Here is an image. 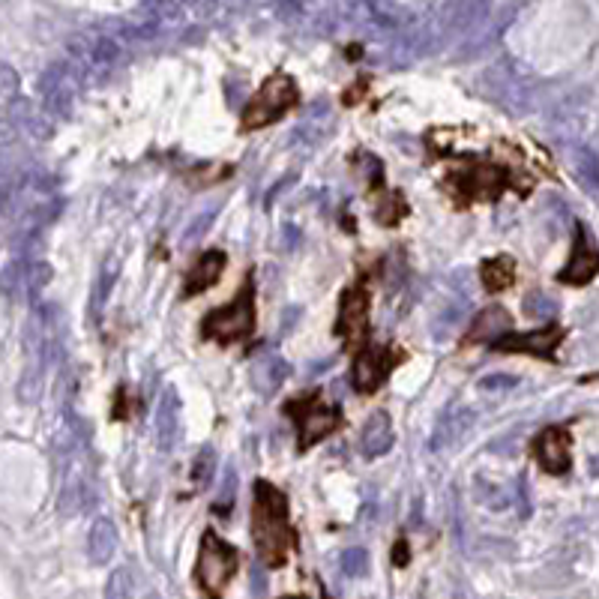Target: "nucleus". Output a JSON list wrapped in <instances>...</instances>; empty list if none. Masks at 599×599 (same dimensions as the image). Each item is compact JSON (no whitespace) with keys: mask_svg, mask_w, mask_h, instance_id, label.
Listing matches in <instances>:
<instances>
[{"mask_svg":"<svg viewBox=\"0 0 599 599\" xmlns=\"http://www.w3.org/2000/svg\"><path fill=\"white\" fill-rule=\"evenodd\" d=\"M570 432L561 429V426H549L537 444H534V453H537V462L549 471V474H567L570 471Z\"/></svg>","mask_w":599,"mask_h":599,"instance_id":"obj_9","label":"nucleus"},{"mask_svg":"<svg viewBox=\"0 0 599 599\" xmlns=\"http://www.w3.org/2000/svg\"><path fill=\"white\" fill-rule=\"evenodd\" d=\"M87 504V480L81 474L78 465H69L63 471V486H60V498H57V510L60 516L72 519L75 513H81Z\"/></svg>","mask_w":599,"mask_h":599,"instance_id":"obj_18","label":"nucleus"},{"mask_svg":"<svg viewBox=\"0 0 599 599\" xmlns=\"http://www.w3.org/2000/svg\"><path fill=\"white\" fill-rule=\"evenodd\" d=\"M252 540L258 546V555L267 567H282L288 558V549L294 543V531L288 522V501L285 495L267 483H255L252 498Z\"/></svg>","mask_w":599,"mask_h":599,"instance_id":"obj_1","label":"nucleus"},{"mask_svg":"<svg viewBox=\"0 0 599 599\" xmlns=\"http://www.w3.org/2000/svg\"><path fill=\"white\" fill-rule=\"evenodd\" d=\"M474 420H477V414H474L471 408H456V411H450V414L438 423V429H435V435H432V450H453V447L474 429Z\"/></svg>","mask_w":599,"mask_h":599,"instance_id":"obj_16","label":"nucleus"},{"mask_svg":"<svg viewBox=\"0 0 599 599\" xmlns=\"http://www.w3.org/2000/svg\"><path fill=\"white\" fill-rule=\"evenodd\" d=\"M597 270H599L597 249L591 246L588 234L579 228L576 243H573V255H570V261H567V267L561 270L558 279L567 282V285H585V282H591V279L597 276Z\"/></svg>","mask_w":599,"mask_h":599,"instance_id":"obj_13","label":"nucleus"},{"mask_svg":"<svg viewBox=\"0 0 599 599\" xmlns=\"http://www.w3.org/2000/svg\"><path fill=\"white\" fill-rule=\"evenodd\" d=\"M555 312H558V306H555L552 297H546V294H540V291H534V294L525 297V315H528V318H534V321H549Z\"/></svg>","mask_w":599,"mask_h":599,"instance_id":"obj_26","label":"nucleus"},{"mask_svg":"<svg viewBox=\"0 0 599 599\" xmlns=\"http://www.w3.org/2000/svg\"><path fill=\"white\" fill-rule=\"evenodd\" d=\"M480 276H483V285L489 291H504L513 285L516 279V264L510 255H498V258H489L483 267H480Z\"/></svg>","mask_w":599,"mask_h":599,"instance_id":"obj_23","label":"nucleus"},{"mask_svg":"<svg viewBox=\"0 0 599 599\" xmlns=\"http://www.w3.org/2000/svg\"><path fill=\"white\" fill-rule=\"evenodd\" d=\"M105 599H135V579L126 567H117L105 585Z\"/></svg>","mask_w":599,"mask_h":599,"instance_id":"obj_25","label":"nucleus"},{"mask_svg":"<svg viewBox=\"0 0 599 599\" xmlns=\"http://www.w3.org/2000/svg\"><path fill=\"white\" fill-rule=\"evenodd\" d=\"M12 120H15V126L21 132H27L33 138H51V132H54V123H51L48 111L36 108L30 102H15L12 105Z\"/></svg>","mask_w":599,"mask_h":599,"instance_id":"obj_22","label":"nucleus"},{"mask_svg":"<svg viewBox=\"0 0 599 599\" xmlns=\"http://www.w3.org/2000/svg\"><path fill=\"white\" fill-rule=\"evenodd\" d=\"M291 369L279 354H264L255 366H252V387L261 396H273L279 393V387L288 381Z\"/></svg>","mask_w":599,"mask_h":599,"instance_id":"obj_17","label":"nucleus"},{"mask_svg":"<svg viewBox=\"0 0 599 599\" xmlns=\"http://www.w3.org/2000/svg\"><path fill=\"white\" fill-rule=\"evenodd\" d=\"M117 552V528L111 519H96L87 534V558L96 567H105Z\"/></svg>","mask_w":599,"mask_h":599,"instance_id":"obj_20","label":"nucleus"},{"mask_svg":"<svg viewBox=\"0 0 599 599\" xmlns=\"http://www.w3.org/2000/svg\"><path fill=\"white\" fill-rule=\"evenodd\" d=\"M483 84L489 90V99L498 102L501 108H507L510 114H528L534 108V90L528 87L525 78H519V72H513L507 66L489 69Z\"/></svg>","mask_w":599,"mask_h":599,"instance_id":"obj_7","label":"nucleus"},{"mask_svg":"<svg viewBox=\"0 0 599 599\" xmlns=\"http://www.w3.org/2000/svg\"><path fill=\"white\" fill-rule=\"evenodd\" d=\"M180 438V396L174 387H165L156 402V444L162 453H171Z\"/></svg>","mask_w":599,"mask_h":599,"instance_id":"obj_12","label":"nucleus"},{"mask_svg":"<svg viewBox=\"0 0 599 599\" xmlns=\"http://www.w3.org/2000/svg\"><path fill=\"white\" fill-rule=\"evenodd\" d=\"M213 471H216V450L213 447H204L198 456H195V465H192V477L198 486H207L213 480Z\"/></svg>","mask_w":599,"mask_h":599,"instance_id":"obj_27","label":"nucleus"},{"mask_svg":"<svg viewBox=\"0 0 599 599\" xmlns=\"http://www.w3.org/2000/svg\"><path fill=\"white\" fill-rule=\"evenodd\" d=\"M366 570H369V555H366V549H348V552L342 555V573H345V576L360 579V576H366Z\"/></svg>","mask_w":599,"mask_h":599,"instance_id":"obj_28","label":"nucleus"},{"mask_svg":"<svg viewBox=\"0 0 599 599\" xmlns=\"http://www.w3.org/2000/svg\"><path fill=\"white\" fill-rule=\"evenodd\" d=\"M18 72L9 66V63H0V96L3 99H15V93H18Z\"/></svg>","mask_w":599,"mask_h":599,"instance_id":"obj_31","label":"nucleus"},{"mask_svg":"<svg viewBox=\"0 0 599 599\" xmlns=\"http://www.w3.org/2000/svg\"><path fill=\"white\" fill-rule=\"evenodd\" d=\"M114 279H117V261H105L96 282H93V297H90V315L99 318L102 309H105V300L111 297V288H114Z\"/></svg>","mask_w":599,"mask_h":599,"instance_id":"obj_24","label":"nucleus"},{"mask_svg":"<svg viewBox=\"0 0 599 599\" xmlns=\"http://www.w3.org/2000/svg\"><path fill=\"white\" fill-rule=\"evenodd\" d=\"M366 321H369V294L363 285H357V288L345 291V297H342L336 330H339V336L360 339L366 333Z\"/></svg>","mask_w":599,"mask_h":599,"instance_id":"obj_10","label":"nucleus"},{"mask_svg":"<svg viewBox=\"0 0 599 599\" xmlns=\"http://www.w3.org/2000/svg\"><path fill=\"white\" fill-rule=\"evenodd\" d=\"M396 363H402V354H399L396 348L369 345V348L357 351L354 369H351V384H354V390L363 393V396L381 390V384L387 381V375L393 372Z\"/></svg>","mask_w":599,"mask_h":599,"instance_id":"obj_5","label":"nucleus"},{"mask_svg":"<svg viewBox=\"0 0 599 599\" xmlns=\"http://www.w3.org/2000/svg\"><path fill=\"white\" fill-rule=\"evenodd\" d=\"M216 216H219V207H210V213H201V216H198V219H195V222L186 228V234H183V243H195V240H198V237H201V234H204L210 225H213V219H216Z\"/></svg>","mask_w":599,"mask_h":599,"instance_id":"obj_29","label":"nucleus"},{"mask_svg":"<svg viewBox=\"0 0 599 599\" xmlns=\"http://www.w3.org/2000/svg\"><path fill=\"white\" fill-rule=\"evenodd\" d=\"M516 384H519L516 375H486V378L480 381V390H483V393H507V390H513Z\"/></svg>","mask_w":599,"mask_h":599,"instance_id":"obj_30","label":"nucleus"},{"mask_svg":"<svg viewBox=\"0 0 599 599\" xmlns=\"http://www.w3.org/2000/svg\"><path fill=\"white\" fill-rule=\"evenodd\" d=\"M513 330V318L504 306H489L486 312L477 315L474 327H471V342H498L501 336H507Z\"/></svg>","mask_w":599,"mask_h":599,"instance_id":"obj_19","label":"nucleus"},{"mask_svg":"<svg viewBox=\"0 0 599 599\" xmlns=\"http://www.w3.org/2000/svg\"><path fill=\"white\" fill-rule=\"evenodd\" d=\"M561 330L558 327H543V330H534V333H507L495 342L498 351H522V354H537V357H552V351L558 348L561 342Z\"/></svg>","mask_w":599,"mask_h":599,"instance_id":"obj_11","label":"nucleus"},{"mask_svg":"<svg viewBox=\"0 0 599 599\" xmlns=\"http://www.w3.org/2000/svg\"><path fill=\"white\" fill-rule=\"evenodd\" d=\"M570 168L576 174V180L582 183V189L588 195H594L599 201V156L585 147V144H573L570 147Z\"/></svg>","mask_w":599,"mask_h":599,"instance_id":"obj_21","label":"nucleus"},{"mask_svg":"<svg viewBox=\"0 0 599 599\" xmlns=\"http://www.w3.org/2000/svg\"><path fill=\"white\" fill-rule=\"evenodd\" d=\"M393 423L384 411H375L366 426H363V435H360V453L366 459H381L393 450Z\"/></svg>","mask_w":599,"mask_h":599,"instance_id":"obj_15","label":"nucleus"},{"mask_svg":"<svg viewBox=\"0 0 599 599\" xmlns=\"http://www.w3.org/2000/svg\"><path fill=\"white\" fill-rule=\"evenodd\" d=\"M282 599H306V597H282Z\"/></svg>","mask_w":599,"mask_h":599,"instance_id":"obj_32","label":"nucleus"},{"mask_svg":"<svg viewBox=\"0 0 599 599\" xmlns=\"http://www.w3.org/2000/svg\"><path fill=\"white\" fill-rule=\"evenodd\" d=\"M252 330H255V285L246 282L228 306H219L204 318L201 333H204V339L231 345V342H243L246 336H252Z\"/></svg>","mask_w":599,"mask_h":599,"instance_id":"obj_2","label":"nucleus"},{"mask_svg":"<svg viewBox=\"0 0 599 599\" xmlns=\"http://www.w3.org/2000/svg\"><path fill=\"white\" fill-rule=\"evenodd\" d=\"M300 102V90L294 84L291 75H270L258 93L252 96V102L243 111V129H261L276 123L279 117H285L294 105Z\"/></svg>","mask_w":599,"mask_h":599,"instance_id":"obj_3","label":"nucleus"},{"mask_svg":"<svg viewBox=\"0 0 599 599\" xmlns=\"http://www.w3.org/2000/svg\"><path fill=\"white\" fill-rule=\"evenodd\" d=\"M234 570H237V552L225 540H219L213 531H207L201 537V552H198V567H195V579L201 591L219 599L225 585L231 582Z\"/></svg>","mask_w":599,"mask_h":599,"instance_id":"obj_4","label":"nucleus"},{"mask_svg":"<svg viewBox=\"0 0 599 599\" xmlns=\"http://www.w3.org/2000/svg\"><path fill=\"white\" fill-rule=\"evenodd\" d=\"M78 81H81V72H75L72 66H63V63L51 66L39 78V93H42V105H45L48 117H69Z\"/></svg>","mask_w":599,"mask_h":599,"instance_id":"obj_8","label":"nucleus"},{"mask_svg":"<svg viewBox=\"0 0 599 599\" xmlns=\"http://www.w3.org/2000/svg\"><path fill=\"white\" fill-rule=\"evenodd\" d=\"M222 270H225V252H219V249L204 252V255L192 264V270L186 273L183 297H195V294L207 291L210 285H216V279L222 276Z\"/></svg>","mask_w":599,"mask_h":599,"instance_id":"obj_14","label":"nucleus"},{"mask_svg":"<svg viewBox=\"0 0 599 599\" xmlns=\"http://www.w3.org/2000/svg\"><path fill=\"white\" fill-rule=\"evenodd\" d=\"M288 414L297 417L300 426V450H309L312 444H318L321 438H327L336 426H339V411L318 402L315 396L306 399H294L288 405Z\"/></svg>","mask_w":599,"mask_h":599,"instance_id":"obj_6","label":"nucleus"}]
</instances>
